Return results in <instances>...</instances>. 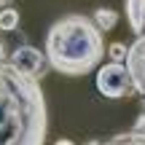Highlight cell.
<instances>
[{"mask_svg":"<svg viewBox=\"0 0 145 145\" xmlns=\"http://www.w3.org/2000/svg\"><path fill=\"white\" fill-rule=\"evenodd\" d=\"M48 108L38 78L0 62V145H46Z\"/></svg>","mask_w":145,"mask_h":145,"instance_id":"cell-1","label":"cell"},{"mask_svg":"<svg viewBox=\"0 0 145 145\" xmlns=\"http://www.w3.org/2000/svg\"><path fill=\"white\" fill-rule=\"evenodd\" d=\"M43 54L48 59V67L62 75H86L105 57L102 30L86 14H67L48 27Z\"/></svg>","mask_w":145,"mask_h":145,"instance_id":"cell-2","label":"cell"},{"mask_svg":"<svg viewBox=\"0 0 145 145\" xmlns=\"http://www.w3.org/2000/svg\"><path fill=\"white\" fill-rule=\"evenodd\" d=\"M97 89L108 99H121L135 94V83L124 62H108L97 70Z\"/></svg>","mask_w":145,"mask_h":145,"instance_id":"cell-3","label":"cell"},{"mask_svg":"<svg viewBox=\"0 0 145 145\" xmlns=\"http://www.w3.org/2000/svg\"><path fill=\"white\" fill-rule=\"evenodd\" d=\"M8 62L14 65V67H19L22 72H27V75L38 78V81L46 75V67H48L46 54H43L40 48L30 46V43H22V46H16L14 51H11V59H8Z\"/></svg>","mask_w":145,"mask_h":145,"instance_id":"cell-4","label":"cell"},{"mask_svg":"<svg viewBox=\"0 0 145 145\" xmlns=\"http://www.w3.org/2000/svg\"><path fill=\"white\" fill-rule=\"evenodd\" d=\"M126 70L132 75V83H135V91L145 97V32L137 35V40L129 46L126 51Z\"/></svg>","mask_w":145,"mask_h":145,"instance_id":"cell-5","label":"cell"},{"mask_svg":"<svg viewBox=\"0 0 145 145\" xmlns=\"http://www.w3.org/2000/svg\"><path fill=\"white\" fill-rule=\"evenodd\" d=\"M126 5V19H129V27L135 35H142L145 30V8H142V0H124Z\"/></svg>","mask_w":145,"mask_h":145,"instance_id":"cell-6","label":"cell"},{"mask_svg":"<svg viewBox=\"0 0 145 145\" xmlns=\"http://www.w3.org/2000/svg\"><path fill=\"white\" fill-rule=\"evenodd\" d=\"M99 145H145V132H140V129L121 132V135L108 137V140H105V142H99Z\"/></svg>","mask_w":145,"mask_h":145,"instance_id":"cell-7","label":"cell"},{"mask_svg":"<svg viewBox=\"0 0 145 145\" xmlns=\"http://www.w3.org/2000/svg\"><path fill=\"white\" fill-rule=\"evenodd\" d=\"M91 19H94V24H97L102 32H105V30H113V27L118 24V14H116L113 8H97Z\"/></svg>","mask_w":145,"mask_h":145,"instance_id":"cell-8","label":"cell"},{"mask_svg":"<svg viewBox=\"0 0 145 145\" xmlns=\"http://www.w3.org/2000/svg\"><path fill=\"white\" fill-rule=\"evenodd\" d=\"M19 27V11L16 8H3L0 11V30L3 32H14Z\"/></svg>","mask_w":145,"mask_h":145,"instance_id":"cell-9","label":"cell"},{"mask_svg":"<svg viewBox=\"0 0 145 145\" xmlns=\"http://www.w3.org/2000/svg\"><path fill=\"white\" fill-rule=\"evenodd\" d=\"M126 51H129V46H124V43H113V46L108 48L110 62H126Z\"/></svg>","mask_w":145,"mask_h":145,"instance_id":"cell-10","label":"cell"},{"mask_svg":"<svg viewBox=\"0 0 145 145\" xmlns=\"http://www.w3.org/2000/svg\"><path fill=\"white\" fill-rule=\"evenodd\" d=\"M135 129H140V132H145V105H142V116L137 118V124H135Z\"/></svg>","mask_w":145,"mask_h":145,"instance_id":"cell-11","label":"cell"},{"mask_svg":"<svg viewBox=\"0 0 145 145\" xmlns=\"http://www.w3.org/2000/svg\"><path fill=\"white\" fill-rule=\"evenodd\" d=\"M0 62H5V46H3V40H0Z\"/></svg>","mask_w":145,"mask_h":145,"instance_id":"cell-12","label":"cell"},{"mask_svg":"<svg viewBox=\"0 0 145 145\" xmlns=\"http://www.w3.org/2000/svg\"><path fill=\"white\" fill-rule=\"evenodd\" d=\"M8 3H11V0H0V11H3V8H8Z\"/></svg>","mask_w":145,"mask_h":145,"instance_id":"cell-13","label":"cell"},{"mask_svg":"<svg viewBox=\"0 0 145 145\" xmlns=\"http://www.w3.org/2000/svg\"><path fill=\"white\" fill-rule=\"evenodd\" d=\"M54 145H72L70 140H59V142H54Z\"/></svg>","mask_w":145,"mask_h":145,"instance_id":"cell-14","label":"cell"},{"mask_svg":"<svg viewBox=\"0 0 145 145\" xmlns=\"http://www.w3.org/2000/svg\"><path fill=\"white\" fill-rule=\"evenodd\" d=\"M142 8H145V0H142Z\"/></svg>","mask_w":145,"mask_h":145,"instance_id":"cell-15","label":"cell"}]
</instances>
